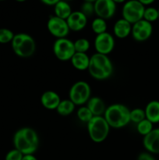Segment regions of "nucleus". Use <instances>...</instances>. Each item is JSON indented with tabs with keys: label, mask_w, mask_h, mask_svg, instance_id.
Listing matches in <instances>:
<instances>
[{
	"label": "nucleus",
	"mask_w": 159,
	"mask_h": 160,
	"mask_svg": "<svg viewBox=\"0 0 159 160\" xmlns=\"http://www.w3.org/2000/svg\"><path fill=\"white\" fill-rule=\"evenodd\" d=\"M13 145L23 156L34 155L39 147L38 134L31 128H20L14 134Z\"/></svg>",
	"instance_id": "obj_1"
},
{
	"label": "nucleus",
	"mask_w": 159,
	"mask_h": 160,
	"mask_svg": "<svg viewBox=\"0 0 159 160\" xmlns=\"http://www.w3.org/2000/svg\"><path fill=\"white\" fill-rule=\"evenodd\" d=\"M113 64L108 56L94 53L90 59L87 70L90 76L98 81H104L113 73Z\"/></svg>",
	"instance_id": "obj_2"
},
{
	"label": "nucleus",
	"mask_w": 159,
	"mask_h": 160,
	"mask_svg": "<svg viewBox=\"0 0 159 160\" xmlns=\"http://www.w3.org/2000/svg\"><path fill=\"white\" fill-rule=\"evenodd\" d=\"M103 117L110 128L120 129L130 123V109L126 105L115 103L108 106Z\"/></svg>",
	"instance_id": "obj_3"
},
{
	"label": "nucleus",
	"mask_w": 159,
	"mask_h": 160,
	"mask_svg": "<svg viewBox=\"0 0 159 160\" xmlns=\"http://www.w3.org/2000/svg\"><path fill=\"white\" fill-rule=\"evenodd\" d=\"M14 53L20 58H30L36 51V42L34 38L26 33H18L11 42Z\"/></svg>",
	"instance_id": "obj_4"
},
{
	"label": "nucleus",
	"mask_w": 159,
	"mask_h": 160,
	"mask_svg": "<svg viewBox=\"0 0 159 160\" xmlns=\"http://www.w3.org/2000/svg\"><path fill=\"white\" fill-rule=\"evenodd\" d=\"M87 128L90 140L101 143L107 139L111 128L104 117H93L87 123Z\"/></svg>",
	"instance_id": "obj_5"
},
{
	"label": "nucleus",
	"mask_w": 159,
	"mask_h": 160,
	"mask_svg": "<svg viewBox=\"0 0 159 160\" xmlns=\"http://www.w3.org/2000/svg\"><path fill=\"white\" fill-rule=\"evenodd\" d=\"M91 97V88L90 84L84 81L75 82L71 86L69 92V99L71 100L75 106H82L88 102Z\"/></svg>",
	"instance_id": "obj_6"
},
{
	"label": "nucleus",
	"mask_w": 159,
	"mask_h": 160,
	"mask_svg": "<svg viewBox=\"0 0 159 160\" xmlns=\"http://www.w3.org/2000/svg\"><path fill=\"white\" fill-rule=\"evenodd\" d=\"M144 9L145 6L138 0H128L124 3L122 9V18L133 24L143 19Z\"/></svg>",
	"instance_id": "obj_7"
},
{
	"label": "nucleus",
	"mask_w": 159,
	"mask_h": 160,
	"mask_svg": "<svg viewBox=\"0 0 159 160\" xmlns=\"http://www.w3.org/2000/svg\"><path fill=\"white\" fill-rule=\"evenodd\" d=\"M52 50L55 56L62 62L70 61L76 52L73 42L67 38L56 39L53 44Z\"/></svg>",
	"instance_id": "obj_8"
},
{
	"label": "nucleus",
	"mask_w": 159,
	"mask_h": 160,
	"mask_svg": "<svg viewBox=\"0 0 159 160\" xmlns=\"http://www.w3.org/2000/svg\"><path fill=\"white\" fill-rule=\"evenodd\" d=\"M47 28L48 32L56 39L66 38L70 31L66 20L57 17L55 15L51 16L48 18L47 22Z\"/></svg>",
	"instance_id": "obj_9"
},
{
	"label": "nucleus",
	"mask_w": 159,
	"mask_h": 160,
	"mask_svg": "<svg viewBox=\"0 0 159 160\" xmlns=\"http://www.w3.org/2000/svg\"><path fill=\"white\" fill-rule=\"evenodd\" d=\"M115 38L108 31L96 35L94 42V46L97 53L108 56L115 48Z\"/></svg>",
	"instance_id": "obj_10"
},
{
	"label": "nucleus",
	"mask_w": 159,
	"mask_h": 160,
	"mask_svg": "<svg viewBox=\"0 0 159 160\" xmlns=\"http://www.w3.org/2000/svg\"><path fill=\"white\" fill-rule=\"evenodd\" d=\"M153 34V25L147 20H139L132 24L131 35L132 38L138 42H143L148 40Z\"/></svg>",
	"instance_id": "obj_11"
},
{
	"label": "nucleus",
	"mask_w": 159,
	"mask_h": 160,
	"mask_svg": "<svg viewBox=\"0 0 159 160\" xmlns=\"http://www.w3.org/2000/svg\"><path fill=\"white\" fill-rule=\"evenodd\" d=\"M94 6L97 17L105 20L112 18L116 12V4L112 0H96Z\"/></svg>",
	"instance_id": "obj_12"
},
{
	"label": "nucleus",
	"mask_w": 159,
	"mask_h": 160,
	"mask_svg": "<svg viewBox=\"0 0 159 160\" xmlns=\"http://www.w3.org/2000/svg\"><path fill=\"white\" fill-rule=\"evenodd\" d=\"M87 19L88 18L80 11H73L67 18L66 22L70 31L79 32L86 28Z\"/></svg>",
	"instance_id": "obj_13"
},
{
	"label": "nucleus",
	"mask_w": 159,
	"mask_h": 160,
	"mask_svg": "<svg viewBox=\"0 0 159 160\" xmlns=\"http://www.w3.org/2000/svg\"><path fill=\"white\" fill-rule=\"evenodd\" d=\"M143 145L147 152L159 154V128H155L143 138Z\"/></svg>",
	"instance_id": "obj_14"
},
{
	"label": "nucleus",
	"mask_w": 159,
	"mask_h": 160,
	"mask_svg": "<svg viewBox=\"0 0 159 160\" xmlns=\"http://www.w3.org/2000/svg\"><path fill=\"white\" fill-rule=\"evenodd\" d=\"M61 98L57 92L54 91H46L41 96V103L42 106L48 110H55L61 102Z\"/></svg>",
	"instance_id": "obj_15"
},
{
	"label": "nucleus",
	"mask_w": 159,
	"mask_h": 160,
	"mask_svg": "<svg viewBox=\"0 0 159 160\" xmlns=\"http://www.w3.org/2000/svg\"><path fill=\"white\" fill-rule=\"evenodd\" d=\"M132 24L125 19H118L113 26L114 35L119 39H124L131 34Z\"/></svg>",
	"instance_id": "obj_16"
},
{
	"label": "nucleus",
	"mask_w": 159,
	"mask_h": 160,
	"mask_svg": "<svg viewBox=\"0 0 159 160\" xmlns=\"http://www.w3.org/2000/svg\"><path fill=\"white\" fill-rule=\"evenodd\" d=\"M87 106L94 117H103L107 109L104 100L98 96L90 97L87 102Z\"/></svg>",
	"instance_id": "obj_17"
},
{
	"label": "nucleus",
	"mask_w": 159,
	"mask_h": 160,
	"mask_svg": "<svg viewBox=\"0 0 159 160\" xmlns=\"http://www.w3.org/2000/svg\"><path fill=\"white\" fill-rule=\"evenodd\" d=\"M90 59V57H89L87 53L75 52V54L70 59V62L73 68L80 71H84L88 69Z\"/></svg>",
	"instance_id": "obj_18"
},
{
	"label": "nucleus",
	"mask_w": 159,
	"mask_h": 160,
	"mask_svg": "<svg viewBox=\"0 0 159 160\" xmlns=\"http://www.w3.org/2000/svg\"><path fill=\"white\" fill-rule=\"evenodd\" d=\"M146 119L153 124L159 123V101L152 100L147 104L144 109Z\"/></svg>",
	"instance_id": "obj_19"
},
{
	"label": "nucleus",
	"mask_w": 159,
	"mask_h": 160,
	"mask_svg": "<svg viewBox=\"0 0 159 160\" xmlns=\"http://www.w3.org/2000/svg\"><path fill=\"white\" fill-rule=\"evenodd\" d=\"M72 8L70 3L64 0H60L54 6V15L63 20H67L72 13Z\"/></svg>",
	"instance_id": "obj_20"
},
{
	"label": "nucleus",
	"mask_w": 159,
	"mask_h": 160,
	"mask_svg": "<svg viewBox=\"0 0 159 160\" xmlns=\"http://www.w3.org/2000/svg\"><path fill=\"white\" fill-rule=\"evenodd\" d=\"M75 107L76 106L74 103L69 98L68 99H62L56 109V112L62 117H66L74 112Z\"/></svg>",
	"instance_id": "obj_21"
},
{
	"label": "nucleus",
	"mask_w": 159,
	"mask_h": 160,
	"mask_svg": "<svg viewBox=\"0 0 159 160\" xmlns=\"http://www.w3.org/2000/svg\"><path fill=\"white\" fill-rule=\"evenodd\" d=\"M107 22L105 20L100 17H96L94 19L91 23V29L94 33L98 34H102L107 31Z\"/></svg>",
	"instance_id": "obj_22"
},
{
	"label": "nucleus",
	"mask_w": 159,
	"mask_h": 160,
	"mask_svg": "<svg viewBox=\"0 0 159 160\" xmlns=\"http://www.w3.org/2000/svg\"><path fill=\"white\" fill-rule=\"evenodd\" d=\"M154 130V124L147 119H144L137 124V131L143 137L147 135Z\"/></svg>",
	"instance_id": "obj_23"
},
{
	"label": "nucleus",
	"mask_w": 159,
	"mask_h": 160,
	"mask_svg": "<svg viewBox=\"0 0 159 160\" xmlns=\"http://www.w3.org/2000/svg\"><path fill=\"white\" fill-rule=\"evenodd\" d=\"M76 117H77L78 120H80L81 122L87 123L93 118L94 116L87 106H80L79 109H77Z\"/></svg>",
	"instance_id": "obj_24"
},
{
	"label": "nucleus",
	"mask_w": 159,
	"mask_h": 160,
	"mask_svg": "<svg viewBox=\"0 0 159 160\" xmlns=\"http://www.w3.org/2000/svg\"><path fill=\"white\" fill-rule=\"evenodd\" d=\"M73 44H74V48L76 52L87 53V52L90 49V42L87 38H78L77 40L73 42Z\"/></svg>",
	"instance_id": "obj_25"
},
{
	"label": "nucleus",
	"mask_w": 159,
	"mask_h": 160,
	"mask_svg": "<svg viewBox=\"0 0 159 160\" xmlns=\"http://www.w3.org/2000/svg\"><path fill=\"white\" fill-rule=\"evenodd\" d=\"M143 19L151 23L153 22L157 21L158 20V10H157V9L152 7V6H148L147 8L145 7Z\"/></svg>",
	"instance_id": "obj_26"
},
{
	"label": "nucleus",
	"mask_w": 159,
	"mask_h": 160,
	"mask_svg": "<svg viewBox=\"0 0 159 160\" xmlns=\"http://www.w3.org/2000/svg\"><path fill=\"white\" fill-rule=\"evenodd\" d=\"M144 119H146L144 109H140V108H136V109L130 110V122L137 124Z\"/></svg>",
	"instance_id": "obj_27"
},
{
	"label": "nucleus",
	"mask_w": 159,
	"mask_h": 160,
	"mask_svg": "<svg viewBox=\"0 0 159 160\" xmlns=\"http://www.w3.org/2000/svg\"><path fill=\"white\" fill-rule=\"evenodd\" d=\"M14 35L11 30L8 28H0V44L9 43L13 39Z\"/></svg>",
	"instance_id": "obj_28"
},
{
	"label": "nucleus",
	"mask_w": 159,
	"mask_h": 160,
	"mask_svg": "<svg viewBox=\"0 0 159 160\" xmlns=\"http://www.w3.org/2000/svg\"><path fill=\"white\" fill-rule=\"evenodd\" d=\"M80 11L81 12H83L87 18L91 17L92 15L94 14V2H84L82 4V6H81L80 10Z\"/></svg>",
	"instance_id": "obj_29"
},
{
	"label": "nucleus",
	"mask_w": 159,
	"mask_h": 160,
	"mask_svg": "<svg viewBox=\"0 0 159 160\" xmlns=\"http://www.w3.org/2000/svg\"><path fill=\"white\" fill-rule=\"evenodd\" d=\"M23 155L16 148L10 150L5 156V160H22Z\"/></svg>",
	"instance_id": "obj_30"
},
{
	"label": "nucleus",
	"mask_w": 159,
	"mask_h": 160,
	"mask_svg": "<svg viewBox=\"0 0 159 160\" xmlns=\"http://www.w3.org/2000/svg\"><path fill=\"white\" fill-rule=\"evenodd\" d=\"M137 160H156L149 152H142L137 157Z\"/></svg>",
	"instance_id": "obj_31"
},
{
	"label": "nucleus",
	"mask_w": 159,
	"mask_h": 160,
	"mask_svg": "<svg viewBox=\"0 0 159 160\" xmlns=\"http://www.w3.org/2000/svg\"><path fill=\"white\" fill-rule=\"evenodd\" d=\"M40 1L43 4L46 5V6H54L55 5L56 3L59 2L60 0H40Z\"/></svg>",
	"instance_id": "obj_32"
},
{
	"label": "nucleus",
	"mask_w": 159,
	"mask_h": 160,
	"mask_svg": "<svg viewBox=\"0 0 159 160\" xmlns=\"http://www.w3.org/2000/svg\"><path fill=\"white\" fill-rule=\"evenodd\" d=\"M141 4H143V6H150L151 5L152 3H154L155 2V0H138Z\"/></svg>",
	"instance_id": "obj_33"
},
{
	"label": "nucleus",
	"mask_w": 159,
	"mask_h": 160,
	"mask_svg": "<svg viewBox=\"0 0 159 160\" xmlns=\"http://www.w3.org/2000/svg\"><path fill=\"white\" fill-rule=\"evenodd\" d=\"M22 160H38L34 155H25Z\"/></svg>",
	"instance_id": "obj_34"
},
{
	"label": "nucleus",
	"mask_w": 159,
	"mask_h": 160,
	"mask_svg": "<svg viewBox=\"0 0 159 160\" xmlns=\"http://www.w3.org/2000/svg\"><path fill=\"white\" fill-rule=\"evenodd\" d=\"M115 4H121V3H125L126 2V0H112Z\"/></svg>",
	"instance_id": "obj_35"
},
{
	"label": "nucleus",
	"mask_w": 159,
	"mask_h": 160,
	"mask_svg": "<svg viewBox=\"0 0 159 160\" xmlns=\"http://www.w3.org/2000/svg\"><path fill=\"white\" fill-rule=\"evenodd\" d=\"M84 2H94L96 0H84Z\"/></svg>",
	"instance_id": "obj_36"
},
{
	"label": "nucleus",
	"mask_w": 159,
	"mask_h": 160,
	"mask_svg": "<svg viewBox=\"0 0 159 160\" xmlns=\"http://www.w3.org/2000/svg\"><path fill=\"white\" fill-rule=\"evenodd\" d=\"M15 1H17V2H23L26 1V0H15Z\"/></svg>",
	"instance_id": "obj_37"
},
{
	"label": "nucleus",
	"mask_w": 159,
	"mask_h": 160,
	"mask_svg": "<svg viewBox=\"0 0 159 160\" xmlns=\"http://www.w3.org/2000/svg\"><path fill=\"white\" fill-rule=\"evenodd\" d=\"M64 1H66V2H70V1H73V0H64Z\"/></svg>",
	"instance_id": "obj_38"
},
{
	"label": "nucleus",
	"mask_w": 159,
	"mask_h": 160,
	"mask_svg": "<svg viewBox=\"0 0 159 160\" xmlns=\"http://www.w3.org/2000/svg\"><path fill=\"white\" fill-rule=\"evenodd\" d=\"M157 10H158V20H159V8L157 9Z\"/></svg>",
	"instance_id": "obj_39"
},
{
	"label": "nucleus",
	"mask_w": 159,
	"mask_h": 160,
	"mask_svg": "<svg viewBox=\"0 0 159 160\" xmlns=\"http://www.w3.org/2000/svg\"><path fill=\"white\" fill-rule=\"evenodd\" d=\"M0 1H4V0H0Z\"/></svg>",
	"instance_id": "obj_40"
}]
</instances>
